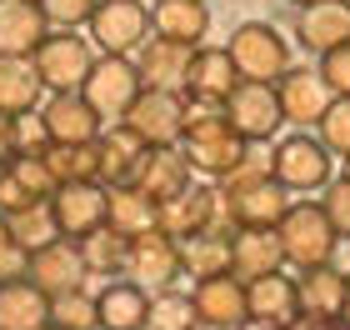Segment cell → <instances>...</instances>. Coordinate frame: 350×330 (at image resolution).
Here are the masks:
<instances>
[{"label": "cell", "instance_id": "cell-8", "mask_svg": "<svg viewBox=\"0 0 350 330\" xmlns=\"http://www.w3.org/2000/svg\"><path fill=\"white\" fill-rule=\"evenodd\" d=\"M120 125L146 150H170L185 135V96L180 90H140V100L125 110Z\"/></svg>", "mask_w": 350, "mask_h": 330}, {"label": "cell", "instance_id": "cell-18", "mask_svg": "<svg viewBox=\"0 0 350 330\" xmlns=\"http://www.w3.org/2000/svg\"><path fill=\"white\" fill-rule=\"evenodd\" d=\"M285 271V245H280V230H235L230 235V275L256 286L265 275H280Z\"/></svg>", "mask_w": 350, "mask_h": 330}, {"label": "cell", "instance_id": "cell-10", "mask_svg": "<svg viewBox=\"0 0 350 330\" xmlns=\"http://www.w3.org/2000/svg\"><path fill=\"white\" fill-rule=\"evenodd\" d=\"M161 230L170 240H190V235H205V230H235L230 215H226V195L220 185H190L185 195H175L161 206Z\"/></svg>", "mask_w": 350, "mask_h": 330}, {"label": "cell", "instance_id": "cell-27", "mask_svg": "<svg viewBox=\"0 0 350 330\" xmlns=\"http://www.w3.org/2000/svg\"><path fill=\"white\" fill-rule=\"evenodd\" d=\"M250 290V320H265V325H280V330H291L300 320V286H295V275H265L256 280V286H245Z\"/></svg>", "mask_w": 350, "mask_h": 330}, {"label": "cell", "instance_id": "cell-5", "mask_svg": "<svg viewBox=\"0 0 350 330\" xmlns=\"http://www.w3.org/2000/svg\"><path fill=\"white\" fill-rule=\"evenodd\" d=\"M330 155L325 146H321V135H285V140H275V150H270V176H275L291 195H310V191H325L330 180Z\"/></svg>", "mask_w": 350, "mask_h": 330}, {"label": "cell", "instance_id": "cell-44", "mask_svg": "<svg viewBox=\"0 0 350 330\" xmlns=\"http://www.w3.org/2000/svg\"><path fill=\"white\" fill-rule=\"evenodd\" d=\"M291 330H350V325H325V320H306V316H300Z\"/></svg>", "mask_w": 350, "mask_h": 330}, {"label": "cell", "instance_id": "cell-6", "mask_svg": "<svg viewBox=\"0 0 350 330\" xmlns=\"http://www.w3.org/2000/svg\"><path fill=\"white\" fill-rule=\"evenodd\" d=\"M36 75L51 96H81L90 70H95V55H90V40L85 36H70V30H55L51 40L36 51Z\"/></svg>", "mask_w": 350, "mask_h": 330}, {"label": "cell", "instance_id": "cell-23", "mask_svg": "<svg viewBox=\"0 0 350 330\" xmlns=\"http://www.w3.org/2000/svg\"><path fill=\"white\" fill-rule=\"evenodd\" d=\"M95 155H100V185L105 191H125V185L140 180V165H146V146L125 130V125H110V130L95 140Z\"/></svg>", "mask_w": 350, "mask_h": 330}, {"label": "cell", "instance_id": "cell-26", "mask_svg": "<svg viewBox=\"0 0 350 330\" xmlns=\"http://www.w3.org/2000/svg\"><path fill=\"white\" fill-rule=\"evenodd\" d=\"M190 60H196V51L150 36V45L135 55V70H140V81H146V90H185Z\"/></svg>", "mask_w": 350, "mask_h": 330}, {"label": "cell", "instance_id": "cell-15", "mask_svg": "<svg viewBox=\"0 0 350 330\" xmlns=\"http://www.w3.org/2000/svg\"><path fill=\"white\" fill-rule=\"evenodd\" d=\"M226 120L250 140V146H260V140H275V130L285 125V110H280L275 85H250V81H245V85L226 100Z\"/></svg>", "mask_w": 350, "mask_h": 330}, {"label": "cell", "instance_id": "cell-29", "mask_svg": "<svg viewBox=\"0 0 350 330\" xmlns=\"http://www.w3.org/2000/svg\"><path fill=\"white\" fill-rule=\"evenodd\" d=\"M105 225L116 235H125V240H135V235L161 230V206H155L140 185H125V191L105 195Z\"/></svg>", "mask_w": 350, "mask_h": 330}, {"label": "cell", "instance_id": "cell-7", "mask_svg": "<svg viewBox=\"0 0 350 330\" xmlns=\"http://www.w3.org/2000/svg\"><path fill=\"white\" fill-rule=\"evenodd\" d=\"M150 36H155L150 5H140V0H100V10L90 20V40L100 45V55L131 60L150 45Z\"/></svg>", "mask_w": 350, "mask_h": 330}, {"label": "cell", "instance_id": "cell-22", "mask_svg": "<svg viewBox=\"0 0 350 330\" xmlns=\"http://www.w3.org/2000/svg\"><path fill=\"white\" fill-rule=\"evenodd\" d=\"M150 25H155L161 40L185 45V51H200V40L211 36V5H205V0H155Z\"/></svg>", "mask_w": 350, "mask_h": 330}, {"label": "cell", "instance_id": "cell-47", "mask_svg": "<svg viewBox=\"0 0 350 330\" xmlns=\"http://www.w3.org/2000/svg\"><path fill=\"white\" fill-rule=\"evenodd\" d=\"M5 235H10V225H5V215H0V240H5Z\"/></svg>", "mask_w": 350, "mask_h": 330}, {"label": "cell", "instance_id": "cell-24", "mask_svg": "<svg viewBox=\"0 0 350 330\" xmlns=\"http://www.w3.org/2000/svg\"><path fill=\"white\" fill-rule=\"evenodd\" d=\"M295 286H300V316H306V320L345 325V271L321 265V271L295 275Z\"/></svg>", "mask_w": 350, "mask_h": 330}, {"label": "cell", "instance_id": "cell-25", "mask_svg": "<svg viewBox=\"0 0 350 330\" xmlns=\"http://www.w3.org/2000/svg\"><path fill=\"white\" fill-rule=\"evenodd\" d=\"M100 305V330H146L150 325V290L135 280H110L95 295Z\"/></svg>", "mask_w": 350, "mask_h": 330}, {"label": "cell", "instance_id": "cell-1", "mask_svg": "<svg viewBox=\"0 0 350 330\" xmlns=\"http://www.w3.org/2000/svg\"><path fill=\"white\" fill-rule=\"evenodd\" d=\"M220 195H226V215L235 230H280V220L295 206L291 191L270 176V155L256 150L230 180H220Z\"/></svg>", "mask_w": 350, "mask_h": 330}, {"label": "cell", "instance_id": "cell-48", "mask_svg": "<svg viewBox=\"0 0 350 330\" xmlns=\"http://www.w3.org/2000/svg\"><path fill=\"white\" fill-rule=\"evenodd\" d=\"M291 5H295V10H306V5H315V0H291Z\"/></svg>", "mask_w": 350, "mask_h": 330}, {"label": "cell", "instance_id": "cell-21", "mask_svg": "<svg viewBox=\"0 0 350 330\" xmlns=\"http://www.w3.org/2000/svg\"><path fill=\"white\" fill-rule=\"evenodd\" d=\"M241 85H245V81H241V70H235L230 51H220V45H200L196 60H190V75H185V90H180V96L226 105Z\"/></svg>", "mask_w": 350, "mask_h": 330}, {"label": "cell", "instance_id": "cell-31", "mask_svg": "<svg viewBox=\"0 0 350 330\" xmlns=\"http://www.w3.org/2000/svg\"><path fill=\"white\" fill-rule=\"evenodd\" d=\"M0 330H51V295H40L30 280L0 286Z\"/></svg>", "mask_w": 350, "mask_h": 330}, {"label": "cell", "instance_id": "cell-37", "mask_svg": "<svg viewBox=\"0 0 350 330\" xmlns=\"http://www.w3.org/2000/svg\"><path fill=\"white\" fill-rule=\"evenodd\" d=\"M51 325L55 330H100V305H95L90 290H70L51 301Z\"/></svg>", "mask_w": 350, "mask_h": 330}, {"label": "cell", "instance_id": "cell-43", "mask_svg": "<svg viewBox=\"0 0 350 330\" xmlns=\"http://www.w3.org/2000/svg\"><path fill=\"white\" fill-rule=\"evenodd\" d=\"M21 146H25V120L0 115V165H10L15 155H21Z\"/></svg>", "mask_w": 350, "mask_h": 330}, {"label": "cell", "instance_id": "cell-39", "mask_svg": "<svg viewBox=\"0 0 350 330\" xmlns=\"http://www.w3.org/2000/svg\"><path fill=\"white\" fill-rule=\"evenodd\" d=\"M45 20L55 30H75V25H90L95 10H100V0H40Z\"/></svg>", "mask_w": 350, "mask_h": 330}, {"label": "cell", "instance_id": "cell-34", "mask_svg": "<svg viewBox=\"0 0 350 330\" xmlns=\"http://www.w3.org/2000/svg\"><path fill=\"white\" fill-rule=\"evenodd\" d=\"M5 225H10V240L25 245L30 256L60 240V225H55V215H51V200H45V206H30V210H21V215H10Z\"/></svg>", "mask_w": 350, "mask_h": 330}, {"label": "cell", "instance_id": "cell-46", "mask_svg": "<svg viewBox=\"0 0 350 330\" xmlns=\"http://www.w3.org/2000/svg\"><path fill=\"white\" fill-rule=\"evenodd\" d=\"M345 325H350V271H345Z\"/></svg>", "mask_w": 350, "mask_h": 330}, {"label": "cell", "instance_id": "cell-13", "mask_svg": "<svg viewBox=\"0 0 350 330\" xmlns=\"http://www.w3.org/2000/svg\"><path fill=\"white\" fill-rule=\"evenodd\" d=\"M105 185H60L51 195V215L60 225V240H90L95 230H105Z\"/></svg>", "mask_w": 350, "mask_h": 330}, {"label": "cell", "instance_id": "cell-52", "mask_svg": "<svg viewBox=\"0 0 350 330\" xmlns=\"http://www.w3.org/2000/svg\"><path fill=\"white\" fill-rule=\"evenodd\" d=\"M51 330H55V325H51Z\"/></svg>", "mask_w": 350, "mask_h": 330}, {"label": "cell", "instance_id": "cell-14", "mask_svg": "<svg viewBox=\"0 0 350 330\" xmlns=\"http://www.w3.org/2000/svg\"><path fill=\"white\" fill-rule=\"evenodd\" d=\"M275 96H280V110H285L291 125H321L330 115V105H336V90H330L325 75L310 70V66H291L280 75Z\"/></svg>", "mask_w": 350, "mask_h": 330}, {"label": "cell", "instance_id": "cell-19", "mask_svg": "<svg viewBox=\"0 0 350 330\" xmlns=\"http://www.w3.org/2000/svg\"><path fill=\"white\" fill-rule=\"evenodd\" d=\"M125 275H131L135 286L170 290V280L180 275V240H170L165 230L135 235V240H131V260H125Z\"/></svg>", "mask_w": 350, "mask_h": 330}, {"label": "cell", "instance_id": "cell-36", "mask_svg": "<svg viewBox=\"0 0 350 330\" xmlns=\"http://www.w3.org/2000/svg\"><path fill=\"white\" fill-rule=\"evenodd\" d=\"M200 316H196V301L180 290H161L150 295V325L146 330H196Z\"/></svg>", "mask_w": 350, "mask_h": 330}, {"label": "cell", "instance_id": "cell-38", "mask_svg": "<svg viewBox=\"0 0 350 330\" xmlns=\"http://www.w3.org/2000/svg\"><path fill=\"white\" fill-rule=\"evenodd\" d=\"M315 130H321V146L330 155L350 161V100H336V105H330V115L315 125Z\"/></svg>", "mask_w": 350, "mask_h": 330}, {"label": "cell", "instance_id": "cell-11", "mask_svg": "<svg viewBox=\"0 0 350 330\" xmlns=\"http://www.w3.org/2000/svg\"><path fill=\"white\" fill-rule=\"evenodd\" d=\"M36 125L45 130V140L51 146H95L105 130H100V115L90 110V100L85 96H51L40 105V115H36Z\"/></svg>", "mask_w": 350, "mask_h": 330}, {"label": "cell", "instance_id": "cell-30", "mask_svg": "<svg viewBox=\"0 0 350 330\" xmlns=\"http://www.w3.org/2000/svg\"><path fill=\"white\" fill-rule=\"evenodd\" d=\"M40 75L30 60H5L0 55V115L10 120H25V115H40Z\"/></svg>", "mask_w": 350, "mask_h": 330}, {"label": "cell", "instance_id": "cell-51", "mask_svg": "<svg viewBox=\"0 0 350 330\" xmlns=\"http://www.w3.org/2000/svg\"><path fill=\"white\" fill-rule=\"evenodd\" d=\"M30 5H40V0H30Z\"/></svg>", "mask_w": 350, "mask_h": 330}, {"label": "cell", "instance_id": "cell-40", "mask_svg": "<svg viewBox=\"0 0 350 330\" xmlns=\"http://www.w3.org/2000/svg\"><path fill=\"white\" fill-rule=\"evenodd\" d=\"M321 206L330 215V225H336L340 240H350V176H336L325 185V195H321Z\"/></svg>", "mask_w": 350, "mask_h": 330}, {"label": "cell", "instance_id": "cell-12", "mask_svg": "<svg viewBox=\"0 0 350 330\" xmlns=\"http://www.w3.org/2000/svg\"><path fill=\"white\" fill-rule=\"evenodd\" d=\"M85 275H90V265H85V250L75 240H55V245L30 256V286L40 295H51V301H60L70 290H85Z\"/></svg>", "mask_w": 350, "mask_h": 330}, {"label": "cell", "instance_id": "cell-50", "mask_svg": "<svg viewBox=\"0 0 350 330\" xmlns=\"http://www.w3.org/2000/svg\"><path fill=\"white\" fill-rule=\"evenodd\" d=\"M345 176H350V161H345Z\"/></svg>", "mask_w": 350, "mask_h": 330}, {"label": "cell", "instance_id": "cell-49", "mask_svg": "<svg viewBox=\"0 0 350 330\" xmlns=\"http://www.w3.org/2000/svg\"><path fill=\"white\" fill-rule=\"evenodd\" d=\"M196 330H215V325H196Z\"/></svg>", "mask_w": 350, "mask_h": 330}, {"label": "cell", "instance_id": "cell-16", "mask_svg": "<svg viewBox=\"0 0 350 330\" xmlns=\"http://www.w3.org/2000/svg\"><path fill=\"white\" fill-rule=\"evenodd\" d=\"M190 301H196L200 325H215V330H241V325L250 320V290H245V280H235V275L200 280V286L190 290Z\"/></svg>", "mask_w": 350, "mask_h": 330}, {"label": "cell", "instance_id": "cell-2", "mask_svg": "<svg viewBox=\"0 0 350 330\" xmlns=\"http://www.w3.org/2000/svg\"><path fill=\"white\" fill-rule=\"evenodd\" d=\"M180 150H185L190 170H196V176H211V180H230L235 170L250 161V140L226 120V110H220V115H211V120L185 125Z\"/></svg>", "mask_w": 350, "mask_h": 330}, {"label": "cell", "instance_id": "cell-3", "mask_svg": "<svg viewBox=\"0 0 350 330\" xmlns=\"http://www.w3.org/2000/svg\"><path fill=\"white\" fill-rule=\"evenodd\" d=\"M280 245H285V265H295L306 275V271H321V265H336L340 235L321 200H295L291 215L280 220Z\"/></svg>", "mask_w": 350, "mask_h": 330}, {"label": "cell", "instance_id": "cell-28", "mask_svg": "<svg viewBox=\"0 0 350 330\" xmlns=\"http://www.w3.org/2000/svg\"><path fill=\"white\" fill-rule=\"evenodd\" d=\"M190 161H185V150L180 146H170V150H150L146 155V165H140V191H146L155 206H165V200H175V195H185L190 191Z\"/></svg>", "mask_w": 350, "mask_h": 330}, {"label": "cell", "instance_id": "cell-20", "mask_svg": "<svg viewBox=\"0 0 350 330\" xmlns=\"http://www.w3.org/2000/svg\"><path fill=\"white\" fill-rule=\"evenodd\" d=\"M295 40L315 55L350 45V0H315L295 15Z\"/></svg>", "mask_w": 350, "mask_h": 330}, {"label": "cell", "instance_id": "cell-9", "mask_svg": "<svg viewBox=\"0 0 350 330\" xmlns=\"http://www.w3.org/2000/svg\"><path fill=\"white\" fill-rule=\"evenodd\" d=\"M140 90H146V81H140V70H135V60H120V55H100L95 60V70H90V81L81 96L90 100V110L100 120H125V110H131L140 100Z\"/></svg>", "mask_w": 350, "mask_h": 330}, {"label": "cell", "instance_id": "cell-32", "mask_svg": "<svg viewBox=\"0 0 350 330\" xmlns=\"http://www.w3.org/2000/svg\"><path fill=\"white\" fill-rule=\"evenodd\" d=\"M230 235L235 230H205V235H190L180 240V271L200 280H215V275H230Z\"/></svg>", "mask_w": 350, "mask_h": 330}, {"label": "cell", "instance_id": "cell-41", "mask_svg": "<svg viewBox=\"0 0 350 330\" xmlns=\"http://www.w3.org/2000/svg\"><path fill=\"white\" fill-rule=\"evenodd\" d=\"M321 75H325V85L336 90V100H350V45L321 55Z\"/></svg>", "mask_w": 350, "mask_h": 330}, {"label": "cell", "instance_id": "cell-33", "mask_svg": "<svg viewBox=\"0 0 350 330\" xmlns=\"http://www.w3.org/2000/svg\"><path fill=\"white\" fill-rule=\"evenodd\" d=\"M55 185H100V155L95 146H51L45 150Z\"/></svg>", "mask_w": 350, "mask_h": 330}, {"label": "cell", "instance_id": "cell-4", "mask_svg": "<svg viewBox=\"0 0 350 330\" xmlns=\"http://www.w3.org/2000/svg\"><path fill=\"white\" fill-rule=\"evenodd\" d=\"M226 51L235 60V70H241V81H250V85H280V75L291 70V40H285L270 20L235 25Z\"/></svg>", "mask_w": 350, "mask_h": 330}, {"label": "cell", "instance_id": "cell-42", "mask_svg": "<svg viewBox=\"0 0 350 330\" xmlns=\"http://www.w3.org/2000/svg\"><path fill=\"white\" fill-rule=\"evenodd\" d=\"M15 280H30V250L5 235L0 240V286H15Z\"/></svg>", "mask_w": 350, "mask_h": 330}, {"label": "cell", "instance_id": "cell-35", "mask_svg": "<svg viewBox=\"0 0 350 330\" xmlns=\"http://www.w3.org/2000/svg\"><path fill=\"white\" fill-rule=\"evenodd\" d=\"M81 250H85V265L95 275H125V260H131V240L125 235H116V230H95L90 240H81Z\"/></svg>", "mask_w": 350, "mask_h": 330}, {"label": "cell", "instance_id": "cell-17", "mask_svg": "<svg viewBox=\"0 0 350 330\" xmlns=\"http://www.w3.org/2000/svg\"><path fill=\"white\" fill-rule=\"evenodd\" d=\"M51 40V20L30 0H0V55L5 60H36V51Z\"/></svg>", "mask_w": 350, "mask_h": 330}, {"label": "cell", "instance_id": "cell-45", "mask_svg": "<svg viewBox=\"0 0 350 330\" xmlns=\"http://www.w3.org/2000/svg\"><path fill=\"white\" fill-rule=\"evenodd\" d=\"M241 330H280V325H265V320H245Z\"/></svg>", "mask_w": 350, "mask_h": 330}]
</instances>
